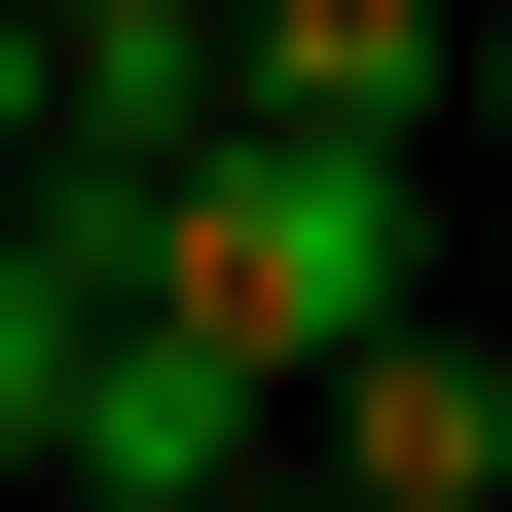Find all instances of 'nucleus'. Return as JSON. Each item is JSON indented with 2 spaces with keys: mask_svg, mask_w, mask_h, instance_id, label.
<instances>
[{
  "mask_svg": "<svg viewBox=\"0 0 512 512\" xmlns=\"http://www.w3.org/2000/svg\"><path fill=\"white\" fill-rule=\"evenodd\" d=\"M37 147H74V37H37V0H0V183H37Z\"/></svg>",
  "mask_w": 512,
  "mask_h": 512,
  "instance_id": "0eeeda50",
  "label": "nucleus"
},
{
  "mask_svg": "<svg viewBox=\"0 0 512 512\" xmlns=\"http://www.w3.org/2000/svg\"><path fill=\"white\" fill-rule=\"evenodd\" d=\"M476 147H512V0H476Z\"/></svg>",
  "mask_w": 512,
  "mask_h": 512,
  "instance_id": "1a4fd4ad",
  "label": "nucleus"
},
{
  "mask_svg": "<svg viewBox=\"0 0 512 512\" xmlns=\"http://www.w3.org/2000/svg\"><path fill=\"white\" fill-rule=\"evenodd\" d=\"M220 110H330V147H476V0H220Z\"/></svg>",
  "mask_w": 512,
  "mask_h": 512,
  "instance_id": "20e7f679",
  "label": "nucleus"
},
{
  "mask_svg": "<svg viewBox=\"0 0 512 512\" xmlns=\"http://www.w3.org/2000/svg\"><path fill=\"white\" fill-rule=\"evenodd\" d=\"M74 330H110V256L0 183V476H74Z\"/></svg>",
  "mask_w": 512,
  "mask_h": 512,
  "instance_id": "423d86ee",
  "label": "nucleus"
},
{
  "mask_svg": "<svg viewBox=\"0 0 512 512\" xmlns=\"http://www.w3.org/2000/svg\"><path fill=\"white\" fill-rule=\"evenodd\" d=\"M37 37H74V147H110V183L220 147V0H37Z\"/></svg>",
  "mask_w": 512,
  "mask_h": 512,
  "instance_id": "39448f33",
  "label": "nucleus"
},
{
  "mask_svg": "<svg viewBox=\"0 0 512 512\" xmlns=\"http://www.w3.org/2000/svg\"><path fill=\"white\" fill-rule=\"evenodd\" d=\"M220 512H366V476H330V439H256V476H220Z\"/></svg>",
  "mask_w": 512,
  "mask_h": 512,
  "instance_id": "6e6552de",
  "label": "nucleus"
},
{
  "mask_svg": "<svg viewBox=\"0 0 512 512\" xmlns=\"http://www.w3.org/2000/svg\"><path fill=\"white\" fill-rule=\"evenodd\" d=\"M256 439H293V366L183 330V293H110V330H74V476H37V512H220Z\"/></svg>",
  "mask_w": 512,
  "mask_h": 512,
  "instance_id": "f03ea898",
  "label": "nucleus"
},
{
  "mask_svg": "<svg viewBox=\"0 0 512 512\" xmlns=\"http://www.w3.org/2000/svg\"><path fill=\"white\" fill-rule=\"evenodd\" d=\"M147 293H183V330H256V366L403 330V293H439V147H330V110H220V147L147 183Z\"/></svg>",
  "mask_w": 512,
  "mask_h": 512,
  "instance_id": "f257e3e1",
  "label": "nucleus"
},
{
  "mask_svg": "<svg viewBox=\"0 0 512 512\" xmlns=\"http://www.w3.org/2000/svg\"><path fill=\"white\" fill-rule=\"evenodd\" d=\"M0 512H37V476H0Z\"/></svg>",
  "mask_w": 512,
  "mask_h": 512,
  "instance_id": "9d476101",
  "label": "nucleus"
},
{
  "mask_svg": "<svg viewBox=\"0 0 512 512\" xmlns=\"http://www.w3.org/2000/svg\"><path fill=\"white\" fill-rule=\"evenodd\" d=\"M293 439H330L366 512H512V330H476V293H403V330L293 366Z\"/></svg>",
  "mask_w": 512,
  "mask_h": 512,
  "instance_id": "7ed1b4c3",
  "label": "nucleus"
}]
</instances>
